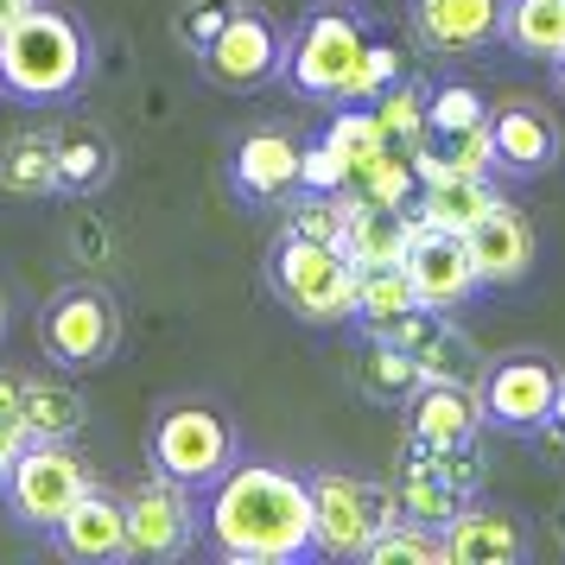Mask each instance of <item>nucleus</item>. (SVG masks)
Returning <instances> with one entry per match:
<instances>
[{
  "instance_id": "f257e3e1",
  "label": "nucleus",
  "mask_w": 565,
  "mask_h": 565,
  "mask_svg": "<svg viewBox=\"0 0 565 565\" xmlns=\"http://www.w3.org/2000/svg\"><path fill=\"white\" fill-rule=\"evenodd\" d=\"M204 540L230 565H292L318 553V514H311V477H292L280 463L235 458L204 502Z\"/></svg>"
},
{
  "instance_id": "f03ea898",
  "label": "nucleus",
  "mask_w": 565,
  "mask_h": 565,
  "mask_svg": "<svg viewBox=\"0 0 565 565\" xmlns=\"http://www.w3.org/2000/svg\"><path fill=\"white\" fill-rule=\"evenodd\" d=\"M89 83V39L71 13L32 0L13 26L0 32V96L13 103H71Z\"/></svg>"
},
{
  "instance_id": "7ed1b4c3",
  "label": "nucleus",
  "mask_w": 565,
  "mask_h": 565,
  "mask_svg": "<svg viewBox=\"0 0 565 565\" xmlns=\"http://www.w3.org/2000/svg\"><path fill=\"white\" fill-rule=\"evenodd\" d=\"M267 286L292 318L306 324H350L356 318V286L362 267L350 260V248L337 242H311V235L280 230V242L267 248Z\"/></svg>"
},
{
  "instance_id": "20e7f679",
  "label": "nucleus",
  "mask_w": 565,
  "mask_h": 565,
  "mask_svg": "<svg viewBox=\"0 0 565 565\" xmlns=\"http://www.w3.org/2000/svg\"><path fill=\"white\" fill-rule=\"evenodd\" d=\"M483 477L489 470H483L477 438H463V445H438V438L407 433L401 463H394V495H401V514H407V521L451 527V521L477 502Z\"/></svg>"
},
{
  "instance_id": "39448f33",
  "label": "nucleus",
  "mask_w": 565,
  "mask_h": 565,
  "mask_svg": "<svg viewBox=\"0 0 565 565\" xmlns=\"http://www.w3.org/2000/svg\"><path fill=\"white\" fill-rule=\"evenodd\" d=\"M121 350V299L103 280H64L39 306V356L64 375H89Z\"/></svg>"
},
{
  "instance_id": "423d86ee",
  "label": "nucleus",
  "mask_w": 565,
  "mask_h": 565,
  "mask_svg": "<svg viewBox=\"0 0 565 565\" xmlns=\"http://www.w3.org/2000/svg\"><path fill=\"white\" fill-rule=\"evenodd\" d=\"M89 489H96V477H89V463H83V451L71 438H26V451L13 458L7 483H0V502H7V514L20 527L52 534Z\"/></svg>"
},
{
  "instance_id": "0eeeda50",
  "label": "nucleus",
  "mask_w": 565,
  "mask_h": 565,
  "mask_svg": "<svg viewBox=\"0 0 565 565\" xmlns=\"http://www.w3.org/2000/svg\"><path fill=\"white\" fill-rule=\"evenodd\" d=\"M242 458L235 445L230 413H216L210 401H172L153 413V433H147V463L159 477H179L191 489H210L230 463Z\"/></svg>"
},
{
  "instance_id": "6e6552de",
  "label": "nucleus",
  "mask_w": 565,
  "mask_h": 565,
  "mask_svg": "<svg viewBox=\"0 0 565 565\" xmlns=\"http://www.w3.org/2000/svg\"><path fill=\"white\" fill-rule=\"evenodd\" d=\"M311 514H318V553L324 559H362L375 546V534L401 521V495H394V483L318 470L311 477Z\"/></svg>"
},
{
  "instance_id": "1a4fd4ad",
  "label": "nucleus",
  "mask_w": 565,
  "mask_h": 565,
  "mask_svg": "<svg viewBox=\"0 0 565 565\" xmlns=\"http://www.w3.org/2000/svg\"><path fill=\"white\" fill-rule=\"evenodd\" d=\"M362 52H369L362 20L343 13V7H324V13H311L306 26L292 32V45H286V83H292L306 103H343V89L356 77Z\"/></svg>"
},
{
  "instance_id": "9d476101",
  "label": "nucleus",
  "mask_w": 565,
  "mask_h": 565,
  "mask_svg": "<svg viewBox=\"0 0 565 565\" xmlns=\"http://www.w3.org/2000/svg\"><path fill=\"white\" fill-rule=\"evenodd\" d=\"M204 540L198 489L179 477H147L128 489V559H184Z\"/></svg>"
},
{
  "instance_id": "9b49d317",
  "label": "nucleus",
  "mask_w": 565,
  "mask_h": 565,
  "mask_svg": "<svg viewBox=\"0 0 565 565\" xmlns=\"http://www.w3.org/2000/svg\"><path fill=\"white\" fill-rule=\"evenodd\" d=\"M198 71H204L216 89H230V96H255V89H267L274 77H286V39L267 13L235 7V20L198 52Z\"/></svg>"
},
{
  "instance_id": "f8f14e48",
  "label": "nucleus",
  "mask_w": 565,
  "mask_h": 565,
  "mask_svg": "<svg viewBox=\"0 0 565 565\" xmlns=\"http://www.w3.org/2000/svg\"><path fill=\"white\" fill-rule=\"evenodd\" d=\"M477 394H483V419L502 426V433H540L546 413L559 401V369L546 356H495L477 375Z\"/></svg>"
},
{
  "instance_id": "ddd939ff",
  "label": "nucleus",
  "mask_w": 565,
  "mask_h": 565,
  "mask_svg": "<svg viewBox=\"0 0 565 565\" xmlns=\"http://www.w3.org/2000/svg\"><path fill=\"white\" fill-rule=\"evenodd\" d=\"M407 280L419 292V306L433 311H458L470 306V292L483 286L477 260H470V242L451 230H433L419 210H413V248H407Z\"/></svg>"
},
{
  "instance_id": "4468645a",
  "label": "nucleus",
  "mask_w": 565,
  "mask_h": 565,
  "mask_svg": "<svg viewBox=\"0 0 565 565\" xmlns=\"http://www.w3.org/2000/svg\"><path fill=\"white\" fill-rule=\"evenodd\" d=\"M299 159L306 147L286 128H255L235 140L230 153V184L242 204H292L299 198Z\"/></svg>"
},
{
  "instance_id": "2eb2a0df",
  "label": "nucleus",
  "mask_w": 565,
  "mask_h": 565,
  "mask_svg": "<svg viewBox=\"0 0 565 565\" xmlns=\"http://www.w3.org/2000/svg\"><path fill=\"white\" fill-rule=\"evenodd\" d=\"M489 134H495V172H509V179H540L559 159V121L534 96L489 103Z\"/></svg>"
},
{
  "instance_id": "dca6fc26",
  "label": "nucleus",
  "mask_w": 565,
  "mask_h": 565,
  "mask_svg": "<svg viewBox=\"0 0 565 565\" xmlns=\"http://www.w3.org/2000/svg\"><path fill=\"white\" fill-rule=\"evenodd\" d=\"M52 546L64 553V559H77V565L128 559V495H115V489L96 483L77 509L52 527Z\"/></svg>"
},
{
  "instance_id": "f3484780",
  "label": "nucleus",
  "mask_w": 565,
  "mask_h": 565,
  "mask_svg": "<svg viewBox=\"0 0 565 565\" xmlns=\"http://www.w3.org/2000/svg\"><path fill=\"white\" fill-rule=\"evenodd\" d=\"M463 242H470V260H477L483 286H514V280H527V274H534L540 235H534V223H527L509 198L489 210L483 223H470Z\"/></svg>"
},
{
  "instance_id": "a211bd4d",
  "label": "nucleus",
  "mask_w": 565,
  "mask_h": 565,
  "mask_svg": "<svg viewBox=\"0 0 565 565\" xmlns=\"http://www.w3.org/2000/svg\"><path fill=\"white\" fill-rule=\"evenodd\" d=\"M502 7L509 0H413V32L426 52L463 57L502 39Z\"/></svg>"
},
{
  "instance_id": "6ab92c4d",
  "label": "nucleus",
  "mask_w": 565,
  "mask_h": 565,
  "mask_svg": "<svg viewBox=\"0 0 565 565\" xmlns=\"http://www.w3.org/2000/svg\"><path fill=\"white\" fill-rule=\"evenodd\" d=\"M394 343L426 369V382H477V343L451 324V311L419 306L407 324L394 331Z\"/></svg>"
},
{
  "instance_id": "aec40b11",
  "label": "nucleus",
  "mask_w": 565,
  "mask_h": 565,
  "mask_svg": "<svg viewBox=\"0 0 565 565\" xmlns=\"http://www.w3.org/2000/svg\"><path fill=\"white\" fill-rule=\"evenodd\" d=\"M527 559V527L502 509H470L445 527V565H521Z\"/></svg>"
},
{
  "instance_id": "412c9836",
  "label": "nucleus",
  "mask_w": 565,
  "mask_h": 565,
  "mask_svg": "<svg viewBox=\"0 0 565 565\" xmlns=\"http://www.w3.org/2000/svg\"><path fill=\"white\" fill-rule=\"evenodd\" d=\"M483 426L489 419H483L477 382H426L407 401V433L438 438V445H463V438H477Z\"/></svg>"
},
{
  "instance_id": "4be33fe9",
  "label": "nucleus",
  "mask_w": 565,
  "mask_h": 565,
  "mask_svg": "<svg viewBox=\"0 0 565 565\" xmlns=\"http://www.w3.org/2000/svg\"><path fill=\"white\" fill-rule=\"evenodd\" d=\"M57 198H77L89 204L108 179H115V140H108L96 121H57Z\"/></svg>"
},
{
  "instance_id": "5701e85b",
  "label": "nucleus",
  "mask_w": 565,
  "mask_h": 565,
  "mask_svg": "<svg viewBox=\"0 0 565 565\" xmlns=\"http://www.w3.org/2000/svg\"><path fill=\"white\" fill-rule=\"evenodd\" d=\"M0 191L7 198H57V134L52 128H20L7 134V147H0Z\"/></svg>"
},
{
  "instance_id": "b1692460",
  "label": "nucleus",
  "mask_w": 565,
  "mask_h": 565,
  "mask_svg": "<svg viewBox=\"0 0 565 565\" xmlns=\"http://www.w3.org/2000/svg\"><path fill=\"white\" fill-rule=\"evenodd\" d=\"M350 260L356 267H407V248H413V210H387V204H362L356 198V216H350Z\"/></svg>"
},
{
  "instance_id": "393cba45",
  "label": "nucleus",
  "mask_w": 565,
  "mask_h": 565,
  "mask_svg": "<svg viewBox=\"0 0 565 565\" xmlns=\"http://www.w3.org/2000/svg\"><path fill=\"white\" fill-rule=\"evenodd\" d=\"M495 204H502V191H495V184H489V179H458V172L419 184V198H413V210H419L433 230H451V235H463L470 223H483Z\"/></svg>"
},
{
  "instance_id": "a878e982",
  "label": "nucleus",
  "mask_w": 565,
  "mask_h": 565,
  "mask_svg": "<svg viewBox=\"0 0 565 565\" xmlns=\"http://www.w3.org/2000/svg\"><path fill=\"white\" fill-rule=\"evenodd\" d=\"M356 387L375 407H407L413 394L426 387V369H419L394 337H369V350H362V362H356Z\"/></svg>"
},
{
  "instance_id": "bb28decb",
  "label": "nucleus",
  "mask_w": 565,
  "mask_h": 565,
  "mask_svg": "<svg viewBox=\"0 0 565 565\" xmlns=\"http://www.w3.org/2000/svg\"><path fill=\"white\" fill-rule=\"evenodd\" d=\"M419 311V292H413L407 267H362L356 286V324L369 337H394Z\"/></svg>"
},
{
  "instance_id": "cd10ccee",
  "label": "nucleus",
  "mask_w": 565,
  "mask_h": 565,
  "mask_svg": "<svg viewBox=\"0 0 565 565\" xmlns=\"http://www.w3.org/2000/svg\"><path fill=\"white\" fill-rule=\"evenodd\" d=\"M20 419H26L32 438H77L89 407L83 394L64 375H26V394H20Z\"/></svg>"
},
{
  "instance_id": "c85d7f7f",
  "label": "nucleus",
  "mask_w": 565,
  "mask_h": 565,
  "mask_svg": "<svg viewBox=\"0 0 565 565\" xmlns=\"http://www.w3.org/2000/svg\"><path fill=\"white\" fill-rule=\"evenodd\" d=\"M502 39L521 57H559L565 52V0H509Z\"/></svg>"
},
{
  "instance_id": "c756f323",
  "label": "nucleus",
  "mask_w": 565,
  "mask_h": 565,
  "mask_svg": "<svg viewBox=\"0 0 565 565\" xmlns=\"http://www.w3.org/2000/svg\"><path fill=\"white\" fill-rule=\"evenodd\" d=\"M324 140L350 159V172H362L369 159H382L387 147H394V140H387V128H382V115H375V103H350L343 115H331ZM350 184H356V179H350Z\"/></svg>"
},
{
  "instance_id": "7c9ffc66",
  "label": "nucleus",
  "mask_w": 565,
  "mask_h": 565,
  "mask_svg": "<svg viewBox=\"0 0 565 565\" xmlns=\"http://www.w3.org/2000/svg\"><path fill=\"white\" fill-rule=\"evenodd\" d=\"M369 565H445V527H426V521H394L375 534V546L362 553Z\"/></svg>"
},
{
  "instance_id": "2f4dec72",
  "label": "nucleus",
  "mask_w": 565,
  "mask_h": 565,
  "mask_svg": "<svg viewBox=\"0 0 565 565\" xmlns=\"http://www.w3.org/2000/svg\"><path fill=\"white\" fill-rule=\"evenodd\" d=\"M375 115H382V128L394 147H419L426 134H433V121H426V96L413 89V83H387L382 96H375Z\"/></svg>"
},
{
  "instance_id": "473e14b6",
  "label": "nucleus",
  "mask_w": 565,
  "mask_h": 565,
  "mask_svg": "<svg viewBox=\"0 0 565 565\" xmlns=\"http://www.w3.org/2000/svg\"><path fill=\"white\" fill-rule=\"evenodd\" d=\"M426 121H433V140L438 134H463V128H477V121H489L483 89H470V83H438L433 96H426Z\"/></svg>"
},
{
  "instance_id": "72a5a7b5",
  "label": "nucleus",
  "mask_w": 565,
  "mask_h": 565,
  "mask_svg": "<svg viewBox=\"0 0 565 565\" xmlns=\"http://www.w3.org/2000/svg\"><path fill=\"white\" fill-rule=\"evenodd\" d=\"M235 7H242V0H184L179 7V20H172V32H179V45L191 57L204 52L210 39H216V32L230 26L235 20Z\"/></svg>"
},
{
  "instance_id": "f704fd0d",
  "label": "nucleus",
  "mask_w": 565,
  "mask_h": 565,
  "mask_svg": "<svg viewBox=\"0 0 565 565\" xmlns=\"http://www.w3.org/2000/svg\"><path fill=\"white\" fill-rule=\"evenodd\" d=\"M387 83H401V52L382 45V39H369V52H362L356 77H350V89H343V103H375Z\"/></svg>"
},
{
  "instance_id": "c9c22d12",
  "label": "nucleus",
  "mask_w": 565,
  "mask_h": 565,
  "mask_svg": "<svg viewBox=\"0 0 565 565\" xmlns=\"http://www.w3.org/2000/svg\"><path fill=\"white\" fill-rule=\"evenodd\" d=\"M350 159L337 153L331 140H311L306 159H299V191H350Z\"/></svg>"
},
{
  "instance_id": "e433bc0d",
  "label": "nucleus",
  "mask_w": 565,
  "mask_h": 565,
  "mask_svg": "<svg viewBox=\"0 0 565 565\" xmlns=\"http://www.w3.org/2000/svg\"><path fill=\"white\" fill-rule=\"evenodd\" d=\"M71 248H77V260H103L108 255V230L89 216V210H77V223H71Z\"/></svg>"
},
{
  "instance_id": "4c0bfd02",
  "label": "nucleus",
  "mask_w": 565,
  "mask_h": 565,
  "mask_svg": "<svg viewBox=\"0 0 565 565\" xmlns=\"http://www.w3.org/2000/svg\"><path fill=\"white\" fill-rule=\"evenodd\" d=\"M26 419L20 413H0V483H7V470H13V458L26 451Z\"/></svg>"
},
{
  "instance_id": "58836bf2",
  "label": "nucleus",
  "mask_w": 565,
  "mask_h": 565,
  "mask_svg": "<svg viewBox=\"0 0 565 565\" xmlns=\"http://www.w3.org/2000/svg\"><path fill=\"white\" fill-rule=\"evenodd\" d=\"M534 438L553 451V458H565V375H559V401H553V413H546V426H540Z\"/></svg>"
},
{
  "instance_id": "ea45409f",
  "label": "nucleus",
  "mask_w": 565,
  "mask_h": 565,
  "mask_svg": "<svg viewBox=\"0 0 565 565\" xmlns=\"http://www.w3.org/2000/svg\"><path fill=\"white\" fill-rule=\"evenodd\" d=\"M20 394H26V375L20 369H0V413H20Z\"/></svg>"
},
{
  "instance_id": "a19ab883",
  "label": "nucleus",
  "mask_w": 565,
  "mask_h": 565,
  "mask_svg": "<svg viewBox=\"0 0 565 565\" xmlns=\"http://www.w3.org/2000/svg\"><path fill=\"white\" fill-rule=\"evenodd\" d=\"M26 7H32V0H0V32L13 26V20H20V13H26Z\"/></svg>"
},
{
  "instance_id": "79ce46f5",
  "label": "nucleus",
  "mask_w": 565,
  "mask_h": 565,
  "mask_svg": "<svg viewBox=\"0 0 565 565\" xmlns=\"http://www.w3.org/2000/svg\"><path fill=\"white\" fill-rule=\"evenodd\" d=\"M0 343H7V292H0Z\"/></svg>"
},
{
  "instance_id": "37998d69",
  "label": "nucleus",
  "mask_w": 565,
  "mask_h": 565,
  "mask_svg": "<svg viewBox=\"0 0 565 565\" xmlns=\"http://www.w3.org/2000/svg\"><path fill=\"white\" fill-rule=\"evenodd\" d=\"M553 71H559V96H565V52H559V57H553Z\"/></svg>"
},
{
  "instance_id": "c03bdc74",
  "label": "nucleus",
  "mask_w": 565,
  "mask_h": 565,
  "mask_svg": "<svg viewBox=\"0 0 565 565\" xmlns=\"http://www.w3.org/2000/svg\"><path fill=\"white\" fill-rule=\"evenodd\" d=\"M559 546H565V514H559Z\"/></svg>"
}]
</instances>
